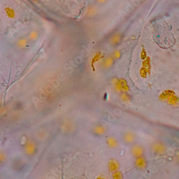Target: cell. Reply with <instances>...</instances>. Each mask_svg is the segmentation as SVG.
<instances>
[{
    "instance_id": "277c9868",
    "label": "cell",
    "mask_w": 179,
    "mask_h": 179,
    "mask_svg": "<svg viewBox=\"0 0 179 179\" xmlns=\"http://www.w3.org/2000/svg\"><path fill=\"white\" fill-rule=\"evenodd\" d=\"M107 144L111 148H116L118 146V142L113 137H109L107 139Z\"/></svg>"
},
{
    "instance_id": "3957f363",
    "label": "cell",
    "mask_w": 179,
    "mask_h": 179,
    "mask_svg": "<svg viewBox=\"0 0 179 179\" xmlns=\"http://www.w3.org/2000/svg\"><path fill=\"white\" fill-rule=\"evenodd\" d=\"M108 166L111 172H115L118 169L119 164L116 160L115 159H111L109 161Z\"/></svg>"
},
{
    "instance_id": "9a60e30c",
    "label": "cell",
    "mask_w": 179,
    "mask_h": 179,
    "mask_svg": "<svg viewBox=\"0 0 179 179\" xmlns=\"http://www.w3.org/2000/svg\"><path fill=\"white\" fill-rule=\"evenodd\" d=\"M122 174L121 173V172H115L114 174H113V178L116 179H121L122 178Z\"/></svg>"
},
{
    "instance_id": "30bf717a",
    "label": "cell",
    "mask_w": 179,
    "mask_h": 179,
    "mask_svg": "<svg viewBox=\"0 0 179 179\" xmlns=\"http://www.w3.org/2000/svg\"><path fill=\"white\" fill-rule=\"evenodd\" d=\"M120 82V88L121 90H122L123 92H127L129 90V87H127L126 81L124 80H122L119 81Z\"/></svg>"
},
{
    "instance_id": "7a4b0ae2",
    "label": "cell",
    "mask_w": 179,
    "mask_h": 179,
    "mask_svg": "<svg viewBox=\"0 0 179 179\" xmlns=\"http://www.w3.org/2000/svg\"><path fill=\"white\" fill-rule=\"evenodd\" d=\"M143 149L139 146H134L131 150L132 154L135 157H141L143 154Z\"/></svg>"
},
{
    "instance_id": "ba28073f",
    "label": "cell",
    "mask_w": 179,
    "mask_h": 179,
    "mask_svg": "<svg viewBox=\"0 0 179 179\" xmlns=\"http://www.w3.org/2000/svg\"><path fill=\"white\" fill-rule=\"evenodd\" d=\"M103 57V56L101 55V53H98V54H97L96 55H95L94 57L93 58H92V68H93L94 71H95V68H94V64L96 62H97V61L99 60L100 59H101Z\"/></svg>"
},
{
    "instance_id": "e0dca14e",
    "label": "cell",
    "mask_w": 179,
    "mask_h": 179,
    "mask_svg": "<svg viewBox=\"0 0 179 179\" xmlns=\"http://www.w3.org/2000/svg\"><path fill=\"white\" fill-rule=\"evenodd\" d=\"M146 58V53L145 49L143 48L141 53V59L142 60H145Z\"/></svg>"
},
{
    "instance_id": "7c38bea8",
    "label": "cell",
    "mask_w": 179,
    "mask_h": 179,
    "mask_svg": "<svg viewBox=\"0 0 179 179\" xmlns=\"http://www.w3.org/2000/svg\"><path fill=\"white\" fill-rule=\"evenodd\" d=\"M178 100V97H177L176 96L172 95V96H170V97L168 98V102H169V104H175Z\"/></svg>"
},
{
    "instance_id": "ffe728a7",
    "label": "cell",
    "mask_w": 179,
    "mask_h": 179,
    "mask_svg": "<svg viewBox=\"0 0 179 179\" xmlns=\"http://www.w3.org/2000/svg\"><path fill=\"white\" fill-rule=\"evenodd\" d=\"M98 1L99 2H103L104 1H105V0H98Z\"/></svg>"
},
{
    "instance_id": "d6986e66",
    "label": "cell",
    "mask_w": 179,
    "mask_h": 179,
    "mask_svg": "<svg viewBox=\"0 0 179 179\" xmlns=\"http://www.w3.org/2000/svg\"><path fill=\"white\" fill-rule=\"evenodd\" d=\"M120 52H118V51H116V52L114 54V57L115 58H118L120 57Z\"/></svg>"
},
{
    "instance_id": "5b68a950",
    "label": "cell",
    "mask_w": 179,
    "mask_h": 179,
    "mask_svg": "<svg viewBox=\"0 0 179 179\" xmlns=\"http://www.w3.org/2000/svg\"><path fill=\"white\" fill-rule=\"evenodd\" d=\"M135 165L139 168H144L146 166V161L145 159L143 158L139 157L135 161Z\"/></svg>"
},
{
    "instance_id": "2e32d148",
    "label": "cell",
    "mask_w": 179,
    "mask_h": 179,
    "mask_svg": "<svg viewBox=\"0 0 179 179\" xmlns=\"http://www.w3.org/2000/svg\"><path fill=\"white\" fill-rule=\"evenodd\" d=\"M122 98L124 101H130V97L129 96L127 95L126 94H122Z\"/></svg>"
},
{
    "instance_id": "ac0fdd59",
    "label": "cell",
    "mask_w": 179,
    "mask_h": 179,
    "mask_svg": "<svg viewBox=\"0 0 179 179\" xmlns=\"http://www.w3.org/2000/svg\"><path fill=\"white\" fill-rule=\"evenodd\" d=\"M119 36H115L114 37V38H113V39H112V42L113 43H118L119 42Z\"/></svg>"
},
{
    "instance_id": "8992f818",
    "label": "cell",
    "mask_w": 179,
    "mask_h": 179,
    "mask_svg": "<svg viewBox=\"0 0 179 179\" xmlns=\"http://www.w3.org/2000/svg\"><path fill=\"white\" fill-rule=\"evenodd\" d=\"M135 139V137L131 133H127L124 135V140L127 143H132Z\"/></svg>"
},
{
    "instance_id": "6da1fadb",
    "label": "cell",
    "mask_w": 179,
    "mask_h": 179,
    "mask_svg": "<svg viewBox=\"0 0 179 179\" xmlns=\"http://www.w3.org/2000/svg\"><path fill=\"white\" fill-rule=\"evenodd\" d=\"M153 150L155 153L158 154H164L166 151V148L164 145L161 143L155 144L153 146Z\"/></svg>"
},
{
    "instance_id": "5bb4252c",
    "label": "cell",
    "mask_w": 179,
    "mask_h": 179,
    "mask_svg": "<svg viewBox=\"0 0 179 179\" xmlns=\"http://www.w3.org/2000/svg\"><path fill=\"white\" fill-rule=\"evenodd\" d=\"M140 75L142 77H146L147 76V69L145 67L141 68L140 69Z\"/></svg>"
},
{
    "instance_id": "4fadbf2b",
    "label": "cell",
    "mask_w": 179,
    "mask_h": 179,
    "mask_svg": "<svg viewBox=\"0 0 179 179\" xmlns=\"http://www.w3.org/2000/svg\"><path fill=\"white\" fill-rule=\"evenodd\" d=\"M112 63H113L112 59L111 58H108L106 60V61H105V62H104V66L106 67H109L112 65Z\"/></svg>"
},
{
    "instance_id": "52a82bcc",
    "label": "cell",
    "mask_w": 179,
    "mask_h": 179,
    "mask_svg": "<svg viewBox=\"0 0 179 179\" xmlns=\"http://www.w3.org/2000/svg\"><path fill=\"white\" fill-rule=\"evenodd\" d=\"M174 92H172V90H166V91L162 92L160 95V98L161 99H166V98H169L170 96L173 95Z\"/></svg>"
},
{
    "instance_id": "9c48e42d",
    "label": "cell",
    "mask_w": 179,
    "mask_h": 179,
    "mask_svg": "<svg viewBox=\"0 0 179 179\" xmlns=\"http://www.w3.org/2000/svg\"><path fill=\"white\" fill-rule=\"evenodd\" d=\"M94 132L97 135H103L106 131V129L102 126H97L95 127L94 130Z\"/></svg>"
},
{
    "instance_id": "8fae6325",
    "label": "cell",
    "mask_w": 179,
    "mask_h": 179,
    "mask_svg": "<svg viewBox=\"0 0 179 179\" xmlns=\"http://www.w3.org/2000/svg\"><path fill=\"white\" fill-rule=\"evenodd\" d=\"M143 65L144 67L146 68L147 70H149V71L150 72L151 65H150V60L149 58H146V59L144 61V62L143 63Z\"/></svg>"
}]
</instances>
